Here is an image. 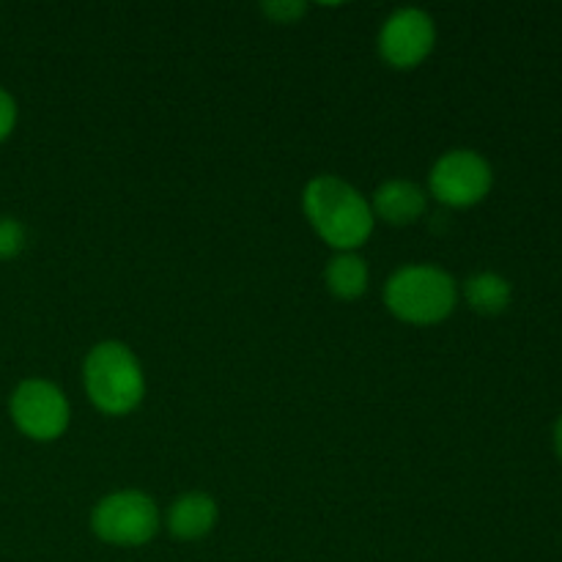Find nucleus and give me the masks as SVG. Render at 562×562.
Instances as JSON below:
<instances>
[{
  "mask_svg": "<svg viewBox=\"0 0 562 562\" xmlns=\"http://www.w3.org/2000/svg\"><path fill=\"white\" fill-rule=\"evenodd\" d=\"M428 198L417 184L404 179L384 181L373 195V214L390 225H409L426 214Z\"/></svg>",
  "mask_w": 562,
  "mask_h": 562,
  "instance_id": "nucleus-8",
  "label": "nucleus"
},
{
  "mask_svg": "<svg viewBox=\"0 0 562 562\" xmlns=\"http://www.w3.org/2000/svg\"><path fill=\"white\" fill-rule=\"evenodd\" d=\"M464 296L470 302L472 311L483 313V316H499L505 307L510 305V283L503 278V274L494 272H481L472 274L464 283Z\"/></svg>",
  "mask_w": 562,
  "mask_h": 562,
  "instance_id": "nucleus-11",
  "label": "nucleus"
},
{
  "mask_svg": "<svg viewBox=\"0 0 562 562\" xmlns=\"http://www.w3.org/2000/svg\"><path fill=\"white\" fill-rule=\"evenodd\" d=\"M302 206L316 234L340 252L357 250L373 234L376 220L371 203L338 176H316L307 181Z\"/></svg>",
  "mask_w": 562,
  "mask_h": 562,
  "instance_id": "nucleus-1",
  "label": "nucleus"
},
{
  "mask_svg": "<svg viewBox=\"0 0 562 562\" xmlns=\"http://www.w3.org/2000/svg\"><path fill=\"white\" fill-rule=\"evenodd\" d=\"M368 263L362 261L355 252H338L333 261L327 263V272H324V280H327V289L333 291L338 300H357V296L366 294L368 289Z\"/></svg>",
  "mask_w": 562,
  "mask_h": 562,
  "instance_id": "nucleus-10",
  "label": "nucleus"
},
{
  "mask_svg": "<svg viewBox=\"0 0 562 562\" xmlns=\"http://www.w3.org/2000/svg\"><path fill=\"white\" fill-rule=\"evenodd\" d=\"M22 247H25V228H22V223L11 217L0 220V258L9 261V258L20 256Z\"/></svg>",
  "mask_w": 562,
  "mask_h": 562,
  "instance_id": "nucleus-12",
  "label": "nucleus"
},
{
  "mask_svg": "<svg viewBox=\"0 0 562 562\" xmlns=\"http://www.w3.org/2000/svg\"><path fill=\"white\" fill-rule=\"evenodd\" d=\"M82 382L91 404L113 417L135 412L146 395L140 360L119 340H104L88 351L82 362Z\"/></svg>",
  "mask_w": 562,
  "mask_h": 562,
  "instance_id": "nucleus-2",
  "label": "nucleus"
},
{
  "mask_svg": "<svg viewBox=\"0 0 562 562\" xmlns=\"http://www.w3.org/2000/svg\"><path fill=\"white\" fill-rule=\"evenodd\" d=\"M69 401L44 379H27L11 395V420L25 437L53 442L69 428Z\"/></svg>",
  "mask_w": 562,
  "mask_h": 562,
  "instance_id": "nucleus-5",
  "label": "nucleus"
},
{
  "mask_svg": "<svg viewBox=\"0 0 562 562\" xmlns=\"http://www.w3.org/2000/svg\"><path fill=\"white\" fill-rule=\"evenodd\" d=\"M554 448H558V456L562 461V417L558 420V426H554Z\"/></svg>",
  "mask_w": 562,
  "mask_h": 562,
  "instance_id": "nucleus-15",
  "label": "nucleus"
},
{
  "mask_svg": "<svg viewBox=\"0 0 562 562\" xmlns=\"http://www.w3.org/2000/svg\"><path fill=\"white\" fill-rule=\"evenodd\" d=\"M428 181H431V192L439 203L467 209L488 195L494 176L481 154L470 151V148H456L437 159Z\"/></svg>",
  "mask_w": 562,
  "mask_h": 562,
  "instance_id": "nucleus-6",
  "label": "nucleus"
},
{
  "mask_svg": "<svg viewBox=\"0 0 562 562\" xmlns=\"http://www.w3.org/2000/svg\"><path fill=\"white\" fill-rule=\"evenodd\" d=\"M437 27L423 9H398L379 33V53L395 69H415L431 55Z\"/></svg>",
  "mask_w": 562,
  "mask_h": 562,
  "instance_id": "nucleus-7",
  "label": "nucleus"
},
{
  "mask_svg": "<svg viewBox=\"0 0 562 562\" xmlns=\"http://www.w3.org/2000/svg\"><path fill=\"white\" fill-rule=\"evenodd\" d=\"M214 525H217V503L209 494H181L168 510V530L179 541H198V538L209 536Z\"/></svg>",
  "mask_w": 562,
  "mask_h": 562,
  "instance_id": "nucleus-9",
  "label": "nucleus"
},
{
  "mask_svg": "<svg viewBox=\"0 0 562 562\" xmlns=\"http://www.w3.org/2000/svg\"><path fill=\"white\" fill-rule=\"evenodd\" d=\"M456 280L439 267H404L384 283V305L406 324H439L456 311Z\"/></svg>",
  "mask_w": 562,
  "mask_h": 562,
  "instance_id": "nucleus-3",
  "label": "nucleus"
},
{
  "mask_svg": "<svg viewBox=\"0 0 562 562\" xmlns=\"http://www.w3.org/2000/svg\"><path fill=\"white\" fill-rule=\"evenodd\" d=\"M307 3H300V0H272V3H263V14L272 16V22H283V25H291L300 16H305Z\"/></svg>",
  "mask_w": 562,
  "mask_h": 562,
  "instance_id": "nucleus-13",
  "label": "nucleus"
},
{
  "mask_svg": "<svg viewBox=\"0 0 562 562\" xmlns=\"http://www.w3.org/2000/svg\"><path fill=\"white\" fill-rule=\"evenodd\" d=\"M16 124V102L9 91L0 88V143L11 135Z\"/></svg>",
  "mask_w": 562,
  "mask_h": 562,
  "instance_id": "nucleus-14",
  "label": "nucleus"
},
{
  "mask_svg": "<svg viewBox=\"0 0 562 562\" xmlns=\"http://www.w3.org/2000/svg\"><path fill=\"white\" fill-rule=\"evenodd\" d=\"M97 538L113 547H143L159 530V510L148 494L115 492L99 499L91 514Z\"/></svg>",
  "mask_w": 562,
  "mask_h": 562,
  "instance_id": "nucleus-4",
  "label": "nucleus"
}]
</instances>
